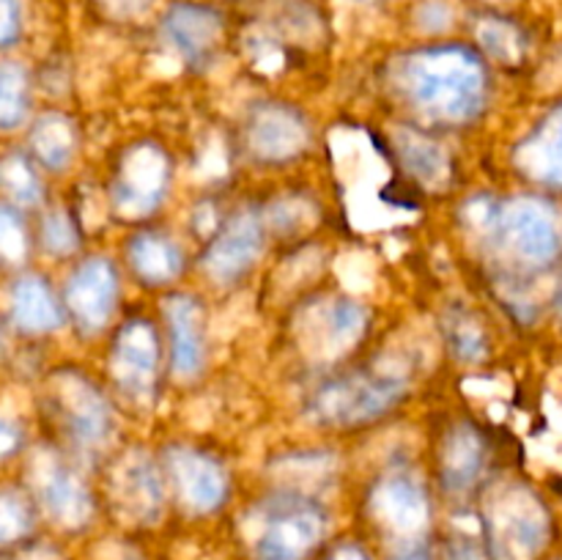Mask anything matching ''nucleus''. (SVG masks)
<instances>
[{"label":"nucleus","instance_id":"1","mask_svg":"<svg viewBox=\"0 0 562 560\" xmlns=\"http://www.w3.org/2000/svg\"><path fill=\"white\" fill-rule=\"evenodd\" d=\"M401 82L431 121L461 124L481 113L486 69L467 47L417 49L401 66Z\"/></svg>","mask_w":562,"mask_h":560},{"label":"nucleus","instance_id":"2","mask_svg":"<svg viewBox=\"0 0 562 560\" xmlns=\"http://www.w3.org/2000/svg\"><path fill=\"white\" fill-rule=\"evenodd\" d=\"M406 393V373L398 368H373L324 384L313 395L307 415L324 426H355L373 421Z\"/></svg>","mask_w":562,"mask_h":560},{"label":"nucleus","instance_id":"3","mask_svg":"<svg viewBox=\"0 0 562 560\" xmlns=\"http://www.w3.org/2000/svg\"><path fill=\"white\" fill-rule=\"evenodd\" d=\"M324 536V514L305 497H285L263 511L256 560H305Z\"/></svg>","mask_w":562,"mask_h":560},{"label":"nucleus","instance_id":"4","mask_svg":"<svg viewBox=\"0 0 562 560\" xmlns=\"http://www.w3.org/2000/svg\"><path fill=\"white\" fill-rule=\"evenodd\" d=\"M168 187V159L157 146H135L124 157L121 176L115 181V209L124 217H143L154 212Z\"/></svg>","mask_w":562,"mask_h":560},{"label":"nucleus","instance_id":"5","mask_svg":"<svg viewBox=\"0 0 562 560\" xmlns=\"http://www.w3.org/2000/svg\"><path fill=\"white\" fill-rule=\"evenodd\" d=\"M168 472L176 494L192 514H209L220 508L228 494V475L223 464L195 448H184V445L170 448Z\"/></svg>","mask_w":562,"mask_h":560},{"label":"nucleus","instance_id":"6","mask_svg":"<svg viewBox=\"0 0 562 560\" xmlns=\"http://www.w3.org/2000/svg\"><path fill=\"white\" fill-rule=\"evenodd\" d=\"M119 300V275L108 258L82 261L66 283V305L86 333H97L110 322Z\"/></svg>","mask_w":562,"mask_h":560},{"label":"nucleus","instance_id":"7","mask_svg":"<svg viewBox=\"0 0 562 560\" xmlns=\"http://www.w3.org/2000/svg\"><path fill=\"white\" fill-rule=\"evenodd\" d=\"M159 346L151 324L130 322L115 338L113 377L132 401H151L157 382Z\"/></svg>","mask_w":562,"mask_h":560},{"label":"nucleus","instance_id":"8","mask_svg":"<svg viewBox=\"0 0 562 560\" xmlns=\"http://www.w3.org/2000/svg\"><path fill=\"white\" fill-rule=\"evenodd\" d=\"M55 393H58L66 426L82 448H97V445L108 443L110 432H113V415H110L108 401L88 379L77 377V373H60L55 377Z\"/></svg>","mask_w":562,"mask_h":560},{"label":"nucleus","instance_id":"9","mask_svg":"<svg viewBox=\"0 0 562 560\" xmlns=\"http://www.w3.org/2000/svg\"><path fill=\"white\" fill-rule=\"evenodd\" d=\"M499 228L505 242L530 261H549V256H554L560 247L558 217L541 201H514L499 214Z\"/></svg>","mask_w":562,"mask_h":560},{"label":"nucleus","instance_id":"10","mask_svg":"<svg viewBox=\"0 0 562 560\" xmlns=\"http://www.w3.org/2000/svg\"><path fill=\"white\" fill-rule=\"evenodd\" d=\"M113 503L121 514L135 522H154L162 514V478L157 464L140 450L126 456L113 472Z\"/></svg>","mask_w":562,"mask_h":560},{"label":"nucleus","instance_id":"11","mask_svg":"<svg viewBox=\"0 0 562 560\" xmlns=\"http://www.w3.org/2000/svg\"><path fill=\"white\" fill-rule=\"evenodd\" d=\"M261 250V220L252 212H245L231 220L223 234L212 242L206 258H203V267H206L209 278L220 280V283H231V280L241 278L258 261Z\"/></svg>","mask_w":562,"mask_h":560},{"label":"nucleus","instance_id":"12","mask_svg":"<svg viewBox=\"0 0 562 560\" xmlns=\"http://www.w3.org/2000/svg\"><path fill=\"white\" fill-rule=\"evenodd\" d=\"M368 327V313L360 302L338 300L318 307L305 322L307 351L324 360L340 357L362 338Z\"/></svg>","mask_w":562,"mask_h":560},{"label":"nucleus","instance_id":"13","mask_svg":"<svg viewBox=\"0 0 562 560\" xmlns=\"http://www.w3.org/2000/svg\"><path fill=\"white\" fill-rule=\"evenodd\" d=\"M373 514L401 536H417L428 522V500L420 481L409 472H393L373 492Z\"/></svg>","mask_w":562,"mask_h":560},{"label":"nucleus","instance_id":"14","mask_svg":"<svg viewBox=\"0 0 562 560\" xmlns=\"http://www.w3.org/2000/svg\"><path fill=\"white\" fill-rule=\"evenodd\" d=\"M36 489L42 505L58 525L80 527L91 516V494L86 483L64 464L55 459H42L36 475Z\"/></svg>","mask_w":562,"mask_h":560},{"label":"nucleus","instance_id":"15","mask_svg":"<svg viewBox=\"0 0 562 560\" xmlns=\"http://www.w3.org/2000/svg\"><path fill=\"white\" fill-rule=\"evenodd\" d=\"M307 126L296 110L285 104H263L252 113L250 146L252 152L269 163L291 159L305 148Z\"/></svg>","mask_w":562,"mask_h":560},{"label":"nucleus","instance_id":"16","mask_svg":"<svg viewBox=\"0 0 562 560\" xmlns=\"http://www.w3.org/2000/svg\"><path fill=\"white\" fill-rule=\"evenodd\" d=\"M170 47L184 60H203L223 36V20L201 3H176L162 22Z\"/></svg>","mask_w":562,"mask_h":560},{"label":"nucleus","instance_id":"17","mask_svg":"<svg viewBox=\"0 0 562 560\" xmlns=\"http://www.w3.org/2000/svg\"><path fill=\"white\" fill-rule=\"evenodd\" d=\"M497 552L508 560H527L541 549L543 516L521 494L505 497L494 516Z\"/></svg>","mask_w":562,"mask_h":560},{"label":"nucleus","instance_id":"18","mask_svg":"<svg viewBox=\"0 0 562 560\" xmlns=\"http://www.w3.org/2000/svg\"><path fill=\"white\" fill-rule=\"evenodd\" d=\"M170 338H173V371L179 379H192L201 373L203 357V313L192 296L168 300Z\"/></svg>","mask_w":562,"mask_h":560},{"label":"nucleus","instance_id":"19","mask_svg":"<svg viewBox=\"0 0 562 560\" xmlns=\"http://www.w3.org/2000/svg\"><path fill=\"white\" fill-rule=\"evenodd\" d=\"M11 318L22 333L42 335L58 329L64 316L49 285L36 275H25L11 291Z\"/></svg>","mask_w":562,"mask_h":560},{"label":"nucleus","instance_id":"20","mask_svg":"<svg viewBox=\"0 0 562 560\" xmlns=\"http://www.w3.org/2000/svg\"><path fill=\"white\" fill-rule=\"evenodd\" d=\"M130 258L146 283H170L181 272V250L159 234H140L132 239Z\"/></svg>","mask_w":562,"mask_h":560},{"label":"nucleus","instance_id":"21","mask_svg":"<svg viewBox=\"0 0 562 560\" xmlns=\"http://www.w3.org/2000/svg\"><path fill=\"white\" fill-rule=\"evenodd\" d=\"M483 464V445L475 428L461 426L450 434L442 453V475L453 492H464L475 483Z\"/></svg>","mask_w":562,"mask_h":560},{"label":"nucleus","instance_id":"22","mask_svg":"<svg viewBox=\"0 0 562 560\" xmlns=\"http://www.w3.org/2000/svg\"><path fill=\"white\" fill-rule=\"evenodd\" d=\"M31 146L47 168H66L75 157V130H71L69 119L58 113L42 115L31 132Z\"/></svg>","mask_w":562,"mask_h":560},{"label":"nucleus","instance_id":"23","mask_svg":"<svg viewBox=\"0 0 562 560\" xmlns=\"http://www.w3.org/2000/svg\"><path fill=\"white\" fill-rule=\"evenodd\" d=\"M401 154H404L406 165L412 173L428 187H442L448 179V157H445L442 146L431 141V137L420 135V132H398Z\"/></svg>","mask_w":562,"mask_h":560},{"label":"nucleus","instance_id":"24","mask_svg":"<svg viewBox=\"0 0 562 560\" xmlns=\"http://www.w3.org/2000/svg\"><path fill=\"white\" fill-rule=\"evenodd\" d=\"M0 192L14 206H36L42 201V181L22 154L11 152L0 157Z\"/></svg>","mask_w":562,"mask_h":560},{"label":"nucleus","instance_id":"25","mask_svg":"<svg viewBox=\"0 0 562 560\" xmlns=\"http://www.w3.org/2000/svg\"><path fill=\"white\" fill-rule=\"evenodd\" d=\"M27 115V75L20 64L0 66V130H14Z\"/></svg>","mask_w":562,"mask_h":560},{"label":"nucleus","instance_id":"26","mask_svg":"<svg viewBox=\"0 0 562 560\" xmlns=\"http://www.w3.org/2000/svg\"><path fill=\"white\" fill-rule=\"evenodd\" d=\"M527 157L543 179L562 181V113L543 126L541 137L532 146H527Z\"/></svg>","mask_w":562,"mask_h":560},{"label":"nucleus","instance_id":"27","mask_svg":"<svg viewBox=\"0 0 562 560\" xmlns=\"http://www.w3.org/2000/svg\"><path fill=\"white\" fill-rule=\"evenodd\" d=\"M33 527L31 505L22 494L11 489H0V547L20 541Z\"/></svg>","mask_w":562,"mask_h":560},{"label":"nucleus","instance_id":"28","mask_svg":"<svg viewBox=\"0 0 562 560\" xmlns=\"http://www.w3.org/2000/svg\"><path fill=\"white\" fill-rule=\"evenodd\" d=\"M27 253L25 225L11 206L0 203V261L16 264Z\"/></svg>","mask_w":562,"mask_h":560},{"label":"nucleus","instance_id":"29","mask_svg":"<svg viewBox=\"0 0 562 560\" xmlns=\"http://www.w3.org/2000/svg\"><path fill=\"white\" fill-rule=\"evenodd\" d=\"M44 245L53 253L64 256L77 247V231L71 225V220L66 217V212H53L44 220Z\"/></svg>","mask_w":562,"mask_h":560},{"label":"nucleus","instance_id":"30","mask_svg":"<svg viewBox=\"0 0 562 560\" xmlns=\"http://www.w3.org/2000/svg\"><path fill=\"white\" fill-rule=\"evenodd\" d=\"M450 344H453V351H459V357L464 360H475L483 351V338L481 327H477L472 318L456 316V322L450 324Z\"/></svg>","mask_w":562,"mask_h":560},{"label":"nucleus","instance_id":"31","mask_svg":"<svg viewBox=\"0 0 562 560\" xmlns=\"http://www.w3.org/2000/svg\"><path fill=\"white\" fill-rule=\"evenodd\" d=\"M22 36V0H0V49L14 47Z\"/></svg>","mask_w":562,"mask_h":560},{"label":"nucleus","instance_id":"32","mask_svg":"<svg viewBox=\"0 0 562 560\" xmlns=\"http://www.w3.org/2000/svg\"><path fill=\"white\" fill-rule=\"evenodd\" d=\"M20 448V432L5 417H0V459L11 456Z\"/></svg>","mask_w":562,"mask_h":560},{"label":"nucleus","instance_id":"33","mask_svg":"<svg viewBox=\"0 0 562 560\" xmlns=\"http://www.w3.org/2000/svg\"><path fill=\"white\" fill-rule=\"evenodd\" d=\"M104 3H108L110 9L121 11V14H137V11L146 9L151 0H104Z\"/></svg>","mask_w":562,"mask_h":560},{"label":"nucleus","instance_id":"34","mask_svg":"<svg viewBox=\"0 0 562 560\" xmlns=\"http://www.w3.org/2000/svg\"><path fill=\"white\" fill-rule=\"evenodd\" d=\"M450 560H481V552L475 547H470V544H453Z\"/></svg>","mask_w":562,"mask_h":560},{"label":"nucleus","instance_id":"35","mask_svg":"<svg viewBox=\"0 0 562 560\" xmlns=\"http://www.w3.org/2000/svg\"><path fill=\"white\" fill-rule=\"evenodd\" d=\"M329 560H368V558L357 547H344V549H338V552H335Z\"/></svg>","mask_w":562,"mask_h":560},{"label":"nucleus","instance_id":"36","mask_svg":"<svg viewBox=\"0 0 562 560\" xmlns=\"http://www.w3.org/2000/svg\"><path fill=\"white\" fill-rule=\"evenodd\" d=\"M395 560H426V555H420V552H406V555H401V558H395Z\"/></svg>","mask_w":562,"mask_h":560},{"label":"nucleus","instance_id":"37","mask_svg":"<svg viewBox=\"0 0 562 560\" xmlns=\"http://www.w3.org/2000/svg\"><path fill=\"white\" fill-rule=\"evenodd\" d=\"M0 351H3V333H0Z\"/></svg>","mask_w":562,"mask_h":560}]
</instances>
